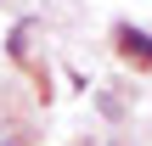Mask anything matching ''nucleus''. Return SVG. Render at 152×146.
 <instances>
[{
    "mask_svg": "<svg viewBox=\"0 0 152 146\" xmlns=\"http://www.w3.org/2000/svg\"><path fill=\"white\" fill-rule=\"evenodd\" d=\"M113 39H118V51H124V56L152 62V34H147V28H130V23H118V34H113Z\"/></svg>",
    "mask_w": 152,
    "mask_h": 146,
    "instance_id": "nucleus-1",
    "label": "nucleus"
},
{
    "mask_svg": "<svg viewBox=\"0 0 152 146\" xmlns=\"http://www.w3.org/2000/svg\"><path fill=\"white\" fill-rule=\"evenodd\" d=\"M11 56H17V62L34 56V23H17V34H11Z\"/></svg>",
    "mask_w": 152,
    "mask_h": 146,
    "instance_id": "nucleus-2",
    "label": "nucleus"
}]
</instances>
